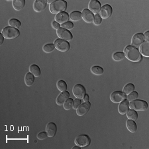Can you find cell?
<instances>
[{
  "instance_id": "15",
  "label": "cell",
  "mask_w": 149,
  "mask_h": 149,
  "mask_svg": "<svg viewBox=\"0 0 149 149\" xmlns=\"http://www.w3.org/2000/svg\"><path fill=\"white\" fill-rule=\"evenodd\" d=\"M82 19L86 23H92L93 22L94 19V15L92 12H91L88 9H84L81 13Z\"/></svg>"
},
{
  "instance_id": "34",
  "label": "cell",
  "mask_w": 149,
  "mask_h": 149,
  "mask_svg": "<svg viewBox=\"0 0 149 149\" xmlns=\"http://www.w3.org/2000/svg\"><path fill=\"white\" fill-rule=\"evenodd\" d=\"M139 97V93L138 92H133L129 93V94H128V95L127 96L126 99L127 100V101L128 102H132V101H134V100H137Z\"/></svg>"
},
{
  "instance_id": "43",
  "label": "cell",
  "mask_w": 149,
  "mask_h": 149,
  "mask_svg": "<svg viewBox=\"0 0 149 149\" xmlns=\"http://www.w3.org/2000/svg\"><path fill=\"white\" fill-rule=\"evenodd\" d=\"M81 147H80V146H78V145H77V146H74V147L72 148V149H80Z\"/></svg>"
},
{
  "instance_id": "38",
  "label": "cell",
  "mask_w": 149,
  "mask_h": 149,
  "mask_svg": "<svg viewBox=\"0 0 149 149\" xmlns=\"http://www.w3.org/2000/svg\"><path fill=\"white\" fill-rule=\"evenodd\" d=\"M81 104V101L80 99H78L76 98L74 100V104H73V109H77L78 108L80 107V105Z\"/></svg>"
},
{
  "instance_id": "6",
  "label": "cell",
  "mask_w": 149,
  "mask_h": 149,
  "mask_svg": "<svg viewBox=\"0 0 149 149\" xmlns=\"http://www.w3.org/2000/svg\"><path fill=\"white\" fill-rule=\"evenodd\" d=\"M75 143L76 145L80 147H86L90 145L91 143V139L87 134H80L75 139Z\"/></svg>"
},
{
  "instance_id": "39",
  "label": "cell",
  "mask_w": 149,
  "mask_h": 149,
  "mask_svg": "<svg viewBox=\"0 0 149 149\" xmlns=\"http://www.w3.org/2000/svg\"><path fill=\"white\" fill-rule=\"evenodd\" d=\"M51 25H52V28H53L54 29H56V31L61 28V25H60L58 23H57L56 21H52L51 23Z\"/></svg>"
},
{
  "instance_id": "21",
  "label": "cell",
  "mask_w": 149,
  "mask_h": 149,
  "mask_svg": "<svg viewBox=\"0 0 149 149\" xmlns=\"http://www.w3.org/2000/svg\"><path fill=\"white\" fill-rule=\"evenodd\" d=\"M126 127L129 131L131 133H135L137 130V125H136L135 121L129 119L126 121Z\"/></svg>"
},
{
  "instance_id": "35",
  "label": "cell",
  "mask_w": 149,
  "mask_h": 149,
  "mask_svg": "<svg viewBox=\"0 0 149 149\" xmlns=\"http://www.w3.org/2000/svg\"><path fill=\"white\" fill-rule=\"evenodd\" d=\"M61 27L67 30H71L74 28V23L72 22H70V21H68L65 23H63L61 25Z\"/></svg>"
},
{
  "instance_id": "19",
  "label": "cell",
  "mask_w": 149,
  "mask_h": 149,
  "mask_svg": "<svg viewBox=\"0 0 149 149\" xmlns=\"http://www.w3.org/2000/svg\"><path fill=\"white\" fill-rule=\"evenodd\" d=\"M129 109V102L125 100L120 103L118 107V111L121 115H125Z\"/></svg>"
},
{
  "instance_id": "36",
  "label": "cell",
  "mask_w": 149,
  "mask_h": 149,
  "mask_svg": "<svg viewBox=\"0 0 149 149\" xmlns=\"http://www.w3.org/2000/svg\"><path fill=\"white\" fill-rule=\"evenodd\" d=\"M93 23L95 25H100L102 23V19L99 14H96L94 15V19H93Z\"/></svg>"
},
{
  "instance_id": "44",
  "label": "cell",
  "mask_w": 149,
  "mask_h": 149,
  "mask_svg": "<svg viewBox=\"0 0 149 149\" xmlns=\"http://www.w3.org/2000/svg\"><path fill=\"white\" fill-rule=\"evenodd\" d=\"M54 1H53V0H49V1H47V3H50V5L53 3Z\"/></svg>"
},
{
  "instance_id": "25",
  "label": "cell",
  "mask_w": 149,
  "mask_h": 149,
  "mask_svg": "<svg viewBox=\"0 0 149 149\" xmlns=\"http://www.w3.org/2000/svg\"><path fill=\"white\" fill-rule=\"evenodd\" d=\"M25 84L27 86H31L35 82V76L31 72L27 73L25 76Z\"/></svg>"
},
{
  "instance_id": "23",
  "label": "cell",
  "mask_w": 149,
  "mask_h": 149,
  "mask_svg": "<svg viewBox=\"0 0 149 149\" xmlns=\"http://www.w3.org/2000/svg\"><path fill=\"white\" fill-rule=\"evenodd\" d=\"M69 17H70V19L72 21H74V22L79 21L82 19V17H81V13L80 11H72L70 14Z\"/></svg>"
},
{
  "instance_id": "18",
  "label": "cell",
  "mask_w": 149,
  "mask_h": 149,
  "mask_svg": "<svg viewBox=\"0 0 149 149\" xmlns=\"http://www.w3.org/2000/svg\"><path fill=\"white\" fill-rule=\"evenodd\" d=\"M69 97H70V93L68 92H67V91L61 92V94H59V95L58 96L56 100V104L58 105H64V103H65L66 101L68 99Z\"/></svg>"
},
{
  "instance_id": "14",
  "label": "cell",
  "mask_w": 149,
  "mask_h": 149,
  "mask_svg": "<svg viewBox=\"0 0 149 149\" xmlns=\"http://www.w3.org/2000/svg\"><path fill=\"white\" fill-rule=\"evenodd\" d=\"M47 6V0H35L33 3V9L37 13L45 10Z\"/></svg>"
},
{
  "instance_id": "9",
  "label": "cell",
  "mask_w": 149,
  "mask_h": 149,
  "mask_svg": "<svg viewBox=\"0 0 149 149\" xmlns=\"http://www.w3.org/2000/svg\"><path fill=\"white\" fill-rule=\"evenodd\" d=\"M72 92L74 95L80 100L82 99L84 96L86 94V88L81 84H76L73 88Z\"/></svg>"
},
{
  "instance_id": "42",
  "label": "cell",
  "mask_w": 149,
  "mask_h": 149,
  "mask_svg": "<svg viewBox=\"0 0 149 149\" xmlns=\"http://www.w3.org/2000/svg\"><path fill=\"white\" fill-rule=\"evenodd\" d=\"M3 40H4V37L1 33V34H0V44H1V45L3 44Z\"/></svg>"
},
{
  "instance_id": "29",
  "label": "cell",
  "mask_w": 149,
  "mask_h": 149,
  "mask_svg": "<svg viewBox=\"0 0 149 149\" xmlns=\"http://www.w3.org/2000/svg\"><path fill=\"white\" fill-rule=\"evenodd\" d=\"M55 49H56V48H55L54 45L52 44V43H50V44L45 45L42 47L43 52H45V53H47V54H49V53H50V52H53Z\"/></svg>"
},
{
  "instance_id": "28",
  "label": "cell",
  "mask_w": 149,
  "mask_h": 149,
  "mask_svg": "<svg viewBox=\"0 0 149 149\" xmlns=\"http://www.w3.org/2000/svg\"><path fill=\"white\" fill-rule=\"evenodd\" d=\"M103 72H104L103 68L100 66H95L91 68V72L96 76L102 75V74H103Z\"/></svg>"
},
{
  "instance_id": "41",
  "label": "cell",
  "mask_w": 149,
  "mask_h": 149,
  "mask_svg": "<svg viewBox=\"0 0 149 149\" xmlns=\"http://www.w3.org/2000/svg\"><path fill=\"white\" fill-rule=\"evenodd\" d=\"M89 100H90V97H89V95L88 94H86L82 98V101L84 102H89Z\"/></svg>"
},
{
  "instance_id": "32",
  "label": "cell",
  "mask_w": 149,
  "mask_h": 149,
  "mask_svg": "<svg viewBox=\"0 0 149 149\" xmlns=\"http://www.w3.org/2000/svg\"><path fill=\"white\" fill-rule=\"evenodd\" d=\"M56 86L58 90L59 91H61V92H65V91L67 90V84L66 83V81H64V80H59L58 81V82L56 84Z\"/></svg>"
},
{
  "instance_id": "1",
  "label": "cell",
  "mask_w": 149,
  "mask_h": 149,
  "mask_svg": "<svg viewBox=\"0 0 149 149\" xmlns=\"http://www.w3.org/2000/svg\"><path fill=\"white\" fill-rule=\"evenodd\" d=\"M124 54L125 58L131 62H139L142 59L141 54L137 48L129 45L124 49Z\"/></svg>"
},
{
  "instance_id": "30",
  "label": "cell",
  "mask_w": 149,
  "mask_h": 149,
  "mask_svg": "<svg viewBox=\"0 0 149 149\" xmlns=\"http://www.w3.org/2000/svg\"><path fill=\"white\" fill-rule=\"evenodd\" d=\"M112 58L115 61L120 62L125 58V54L123 52H115V53L113 54Z\"/></svg>"
},
{
  "instance_id": "5",
  "label": "cell",
  "mask_w": 149,
  "mask_h": 149,
  "mask_svg": "<svg viewBox=\"0 0 149 149\" xmlns=\"http://www.w3.org/2000/svg\"><path fill=\"white\" fill-rule=\"evenodd\" d=\"M54 45L55 48L60 52H65L68 51L70 49V43L68 41H66V40L61 39V38H58V39L55 40Z\"/></svg>"
},
{
  "instance_id": "13",
  "label": "cell",
  "mask_w": 149,
  "mask_h": 149,
  "mask_svg": "<svg viewBox=\"0 0 149 149\" xmlns=\"http://www.w3.org/2000/svg\"><path fill=\"white\" fill-rule=\"evenodd\" d=\"M101 8H102V6H101L100 2L97 1V0H92V1H90L88 5V9L91 12H92L93 15L99 14Z\"/></svg>"
},
{
  "instance_id": "10",
  "label": "cell",
  "mask_w": 149,
  "mask_h": 149,
  "mask_svg": "<svg viewBox=\"0 0 149 149\" xmlns=\"http://www.w3.org/2000/svg\"><path fill=\"white\" fill-rule=\"evenodd\" d=\"M100 14L102 19H108L111 16L113 13V8L109 5L105 4L101 8L100 11Z\"/></svg>"
},
{
  "instance_id": "11",
  "label": "cell",
  "mask_w": 149,
  "mask_h": 149,
  "mask_svg": "<svg viewBox=\"0 0 149 149\" xmlns=\"http://www.w3.org/2000/svg\"><path fill=\"white\" fill-rule=\"evenodd\" d=\"M145 37L144 35L141 33H138L133 35L131 39V46L134 47L136 48L139 47L141 45L142 43L145 42Z\"/></svg>"
},
{
  "instance_id": "4",
  "label": "cell",
  "mask_w": 149,
  "mask_h": 149,
  "mask_svg": "<svg viewBox=\"0 0 149 149\" xmlns=\"http://www.w3.org/2000/svg\"><path fill=\"white\" fill-rule=\"evenodd\" d=\"M129 108L137 111H145L148 109V103L144 100H136L129 103Z\"/></svg>"
},
{
  "instance_id": "8",
  "label": "cell",
  "mask_w": 149,
  "mask_h": 149,
  "mask_svg": "<svg viewBox=\"0 0 149 149\" xmlns=\"http://www.w3.org/2000/svg\"><path fill=\"white\" fill-rule=\"evenodd\" d=\"M126 97L127 95L125 94L123 92H120V91H115L110 95V100L114 103H121L123 100H126Z\"/></svg>"
},
{
  "instance_id": "2",
  "label": "cell",
  "mask_w": 149,
  "mask_h": 149,
  "mask_svg": "<svg viewBox=\"0 0 149 149\" xmlns=\"http://www.w3.org/2000/svg\"><path fill=\"white\" fill-rule=\"evenodd\" d=\"M67 2L64 0H56L49 6V10L52 14H58L65 12L67 9Z\"/></svg>"
},
{
  "instance_id": "26",
  "label": "cell",
  "mask_w": 149,
  "mask_h": 149,
  "mask_svg": "<svg viewBox=\"0 0 149 149\" xmlns=\"http://www.w3.org/2000/svg\"><path fill=\"white\" fill-rule=\"evenodd\" d=\"M126 114H127V117H128L129 119L133 120V121H136V120L138 119L139 115H138L137 112H136L135 110L132 109H129Z\"/></svg>"
},
{
  "instance_id": "22",
  "label": "cell",
  "mask_w": 149,
  "mask_h": 149,
  "mask_svg": "<svg viewBox=\"0 0 149 149\" xmlns=\"http://www.w3.org/2000/svg\"><path fill=\"white\" fill-rule=\"evenodd\" d=\"M12 5L14 9L17 11H20L25 7V0H13Z\"/></svg>"
},
{
  "instance_id": "27",
  "label": "cell",
  "mask_w": 149,
  "mask_h": 149,
  "mask_svg": "<svg viewBox=\"0 0 149 149\" xmlns=\"http://www.w3.org/2000/svg\"><path fill=\"white\" fill-rule=\"evenodd\" d=\"M134 91V85L133 84H127L124 86L123 89V92L125 95H128L129 93Z\"/></svg>"
},
{
  "instance_id": "7",
  "label": "cell",
  "mask_w": 149,
  "mask_h": 149,
  "mask_svg": "<svg viewBox=\"0 0 149 149\" xmlns=\"http://www.w3.org/2000/svg\"><path fill=\"white\" fill-rule=\"evenodd\" d=\"M56 35L61 39L66 40V41H71L73 39V35L70 31L65 29L61 27L56 31Z\"/></svg>"
},
{
  "instance_id": "33",
  "label": "cell",
  "mask_w": 149,
  "mask_h": 149,
  "mask_svg": "<svg viewBox=\"0 0 149 149\" xmlns=\"http://www.w3.org/2000/svg\"><path fill=\"white\" fill-rule=\"evenodd\" d=\"M73 104H74V100L72 99V98H68V99L66 101L65 103H64L63 105L64 109L65 110H67V111L70 110L71 109H72L73 108Z\"/></svg>"
},
{
  "instance_id": "40",
  "label": "cell",
  "mask_w": 149,
  "mask_h": 149,
  "mask_svg": "<svg viewBox=\"0 0 149 149\" xmlns=\"http://www.w3.org/2000/svg\"><path fill=\"white\" fill-rule=\"evenodd\" d=\"M144 35V37H145V41H148L149 40V31H147L145 33Z\"/></svg>"
},
{
  "instance_id": "17",
  "label": "cell",
  "mask_w": 149,
  "mask_h": 149,
  "mask_svg": "<svg viewBox=\"0 0 149 149\" xmlns=\"http://www.w3.org/2000/svg\"><path fill=\"white\" fill-rule=\"evenodd\" d=\"M70 19V17L68 13L66 12H62L58 14H56V17H55V21L59 24H63L66 22H68Z\"/></svg>"
},
{
  "instance_id": "16",
  "label": "cell",
  "mask_w": 149,
  "mask_h": 149,
  "mask_svg": "<svg viewBox=\"0 0 149 149\" xmlns=\"http://www.w3.org/2000/svg\"><path fill=\"white\" fill-rule=\"evenodd\" d=\"M57 127L56 124L52 122H50L47 124L46 127V132L49 137H53L56 134Z\"/></svg>"
},
{
  "instance_id": "3",
  "label": "cell",
  "mask_w": 149,
  "mask_h": 149,
  "mask_svg": "<svg viewBox=\"0 0 149 149\" xmlns=\"http://www.w3.org/2000/svg\"><path fill=\"white\" fill-rule=\"evenodd\" d=\"M1 34L6 39H14L19 37L20 35V31L18 30V29L9 26V27H4L2 29Z\"/></svg>"
},
{
  "instance_id": "20",
  "label": "cell",
  "mask_w": 149,
  "mask_h": 149,
  "mask_svg": "<svg viewBox=\"0 0 149 149\" xmlns=\"http://www.w3.org/2000/svg\"><path fill=\"white\" fill-rule=\"evenodd\" d=\"M139 52L145 57H149V42L145 41L139 47Z\"/></svg>"
},
{
  "instance_id": "12",
  "label": "cell",
  "mask_w": 149,
  "mask_h": 149,
  "mask_svg": "<svg viewBox=\"0 0 149 149\" xmlns=\"http://www.w3.org/2000/svg\"><path fill=\"white\" fill-rule=\"evenodd\" d=\"M91 107V103L90 102H84L76 109V113L78 116H84L88 113Z\"/></svg>"
},
{
  "instance_id": "24",
  "label": "cell",
  "mask_w": 149,
  "mask_h": 149,
  "mask_svg": "<svg viewBox=\"0 0 149 149\" xmlns=\"http://www.w3.org/2000/svg\"><path fill=\"white\" fill-rule=\"evenodd\" d=\"M29 71L35 77H39L41 74L39 66H37V64H31L29 67Z\"/></svg>"
},
{
  "instance_id": "37",
  "label": "cell",
  "mask_w": 149,
  "mask_h": 149,
  "mask_svg": "<svg viewBox=\"0 0 149 149\" xmlns=\"http://www.w3.org/2000/svg\"><path fill=\"white\" fill-rule=\"evenodd\" d=\"M48 136V134L47 133V132H40V133H38L37 134V137L38 139H39V140H44V139H46Z\"/></svg>"
},
{
  "instance_id": "31",
  "label": "cell",
  "mask_w": 149,
  "mask_h": 149,
  "mask_svg": "<svg viewBox=\"0 0 149 149\" xmlns=\"http://www.w3.org/2000/svg\"><path fill=\"white\" fill-rule=\"evenodd\" d=\"M8 24L10 27L16 28V29L20 28L21 26V23L17 19H9V21H8Z\"/></svg>"
}]
</instances>
